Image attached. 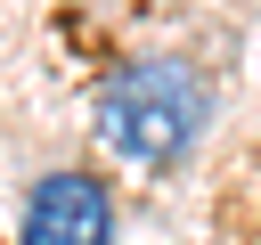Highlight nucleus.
Wrapping results in <instances>:
<instances>
[{"mask_svg": "<svg viewBox=\"0 0 261 245\" xmlns=\"http://www.w3.org/2000/svg\"><path fill=\"white\" fill-rule=\"evenodd\" d=\"M204 131V82L179 57H130L98 82V139L130 163H171Z\"/></svg>", "mask_w": 261, "mask_h": 245, "instance_id": "f257e3e1", "label": "nucleus"}, {"mask_svg": "<svg viewBox=\"0 0 261 245\" xmlns=\"http://www.w3.org/2000/svg\"><path fill=\"white\" fill-rule=\"evenodd\" d=\"M16 245H114V196L90 172H41L24 196Z\"/></svg>", "mask_w": 261, "mask_h": 245, "instance_id": "f03ea898", "label": "nucleus"}]
</instances>
